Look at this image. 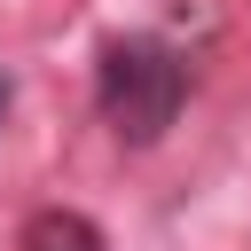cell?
<instances>
[{
	"label": "cell",
	"mask_w": 251,
	"mask_h": 251,
	"mask_svg": "<svg viewBox=\"0 0 251 251\" xmlns=\"http://www.w3.org/2000/svg\"><path fill=\"white\" fill-rule=\"evenodd\" d=\"M16 251H102V227H94L86 212H39V220L16 235Z\"/></svg>",
	"instance_id": "cell-2"
},
{
	"label": "cell",
	"mask_w": 251,
	"mask_h": 251,
	"mask_svg": "<svg viewBox=\"0 0 251 251\" xmlns=\"http://www.w3.org/2000/svg\"><path fill=\"white\" fill-rule=\"evenodd\" d=\"M0 118H8V71H0Z\"/></svg>",
	"instance_id": "cell-3"
},
{
	"label": "cell",
	"mask_w": 251,
	"mask_h": 251,
	"mask_svg": "<svg viewBox=\"0 0 251 251\" xmlns=\"http://www.w3.org/2000/svg\"><path fill=\"white\" fill-rule=\"evenodd\" d=\"M180 94H188V63H180L165 39H110V47H102L94 102H102V118H110L133 149H149V141L180 118Z\"/></svg>",
	"instance_id": "cell-1"
}]
</instances>
